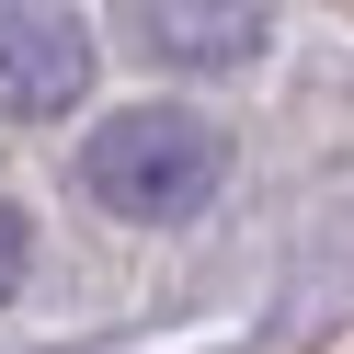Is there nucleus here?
Masks as SVG:
<instances>
[{
	"instance_id": "f257e3e1",
	"label": "nucleus",
	"mask_w": 354,
	"mask_h": 354,
	"mask_svg": "<svg viewBox=\"0 0 354 354\" xmlns=\"http://www.w3.org/2000/svg\"><path fill=\"white\" fill-rule=\"evenodd\" d=\"M217 171H229V149H217V126L183 115V103H126V115H103L92 138H80V194L115 206V217H138V229L194 217L217 194Z\"/></svg>"
},
{
	"instance_id": "f03ea898",
	"label": "nucleus",
	"mask_w": 354,
	"mask_h": 354,
	"mask_svg": "<svg viewBox=\"0 0 354 354\" xmlns=\"http://www.w3.org/2000/svg\"><path fill=\"white\" fill-rule=\"evenodd\" d=\"M92 24L80 12H0V115L12 126H46L92 92Z\"/></svg>"
},
{
	"instance_id": "7ed1b4c3",
	"label": "nucleus",
	"mask_w": 354,
	"mask_h": 354,
	"mask_svg": "<svg viewBox=\"0 0 354 354\" xmlns=\"http://www.w3.org/2000/svg\"><path fill=\"white\" fill-rule=\"evenodd\" d=\"M126 24H138V46H160V57H194V69L263 57V12H240V0H138Z\"/></svg>"
},
{
	"instance_id": "20e7f679",
	"label": "nucleus",
	"mask_w": 354,
	"mask_h": 354,
	"mask_svg": "<svg viewBox=\"0 0 354 354\" xmlns=\"http://www.w3.org/2000/svg\"><path fill=\"white\" fill-rule=\"evenodd\" d=\"M12 286H24V206L0 194V297H12Z\"/></svg>"
}]
</instances>
